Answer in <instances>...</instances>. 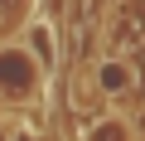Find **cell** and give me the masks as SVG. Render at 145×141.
<instances>
[{
  "label": "cell",
  "instance_id": "6da1fadb",
  "mask_svg": "<svg viewBox=\"0 0 145 141\" xmlns=\"http://www.w3.org/2000/svg\"><path fill=\"white\" fill-rule=\"evenodd\" d=\"M44 83L48 73L29 58V49L15 39L0 49V107H10V112H29L44 102Z\"/></svg>",
  "mask_w": 145,
  "mask_h": 141
},
{
  "label": "cell",
  "instance_id": "7a4b0ae2",
  "mask_svg": "<svg viewBox=\"0 0 145 141\" xmlns=\"http://www.w3.org/2000/svg\"><path fill=\"white\" fill-rule=\"evenodd\" d=\"M92 83H97V97H126V93H135L140 88V73H135V63L126 58V54H102L97 63H92Z\"/></svg>",
  "mask_w": 145,
  "mask_h": 141
},
{
  "label": "cell",
  "instance_id": "3957f363",
  "mask_svg": "<svg viewBox=\"0 0 145 141\" xmlns=\"http://www.w3.org/2000/svg\"><path fill=\"white\" fill-rule=\"evenodd\" d=\"M20 44L29 49V58L44 68V73H53L58 68V54H63V39H58V24H53V15L48 10H39L29 24H24V34H20Z\"/></svg>",
  "mask_w": 145,
  "mask_h": 141
},
{
  "label": "cell",
  "instance_id": "277c9868",
  "mask_svg": "<svg viewBox=\"0 0 145 141\" xmlns=\"http://www.w3.org/2000/svg\"><path fill=\"white\" fill-rule=\"evenodd\" d=\"M78 141H135V122L126 112H102V117H92L82 126Z\"/></svg>",
  "mask_w": 145,
  "mask_h": 141
}]
</instances>
